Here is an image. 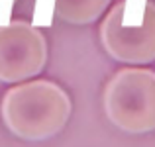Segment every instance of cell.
Listing matches in <instances>:
<instances>
[{
  "mask_svg": "<svg viewBox=\"0 0 155 147\" xmlns=\"http://www.w3.org/2000/svg\"><path fill=\"white\" fill-rule=\"evenodd\" d=\"M71 98L53 80H28L6 90L0 116L10 133L26 141H43L57 136L71 118Z\"/></svg>",
  "mask_w": 155,
  "mask_h": 147,
  "instance_id": "6da1fadb",
  "label": "cell"
},
{
  "mask_svg": "<svg viewBox=\"0 0 155 147\" xmlns=\"http://www.w3.org/2000/svg\"><path fill=\"white\" fill-rule=\"evenodd\" d=\"M102 106L108 122L122 132H155V71L140 65L116 71L104 87Z\"/></svg>",
  "mask_w": 155,
  "mask_h": 147,
  "instance_id": "7a4b0ae2",
  "label": "cell"
},
{
  "mask_svg": "<svg viewBox=\"0 0 155 147\" xmlns=\"http://www.w3.org/2000/svg\"><path fill=\"white\" fill-rule=\"evenodd\" d=\"M100 43L118 63L147 65L155 61V2L145 0L140 22L132 24L126 0L114 4L100 24Z\"/></svg>",
  "mask_w": 155,
  "mask_h": 147,
  "instance_id": "3957f363",
  "label": "cell"
},
{
  "mask_svg": "<svg viewBox=\"0 0 155 147\" xmlns=\"http://www.w3.org/2000/svg\"><path fill=\"white\" fill-rule=\"evenodd\" d=\"M47 61L45 35L30 22L0 26V83H22L39 75Z\"/></svg>",
  "mask_w": 155,
  "mask_h": 147,
  "instance_id": "277c9868",
  "label": "cell"
},
{
  "mask_svg": "<svg viewBox=\"0 0 155 147\" xmlns=\"http://www.w3.org/2000/svg\"><path fill=\"white\" fill-rule=\"evenodd\" d=\"M110 0H55V14L73 26L92 24L106 12Z\"/></svg>",
  "mask_w": 155,
  "mask_h": 147,
  "instance_id": "5b68a950",
  "label": "cell"
},
{
  "mask_svg": "<svg viewBox=\"0 0 155 147\" xmlns=\"http://www.w3.org/2000/svg\"><path fill=\"white\" fill-rule=\"evenodd\" d=\"M8 2H12V0H8Z\"/></svg>",
  "mask_w": 155,
  "mask_h": 147,
  "instance_id": "8992f818",
  "label": "cell"
}]
</instances>
